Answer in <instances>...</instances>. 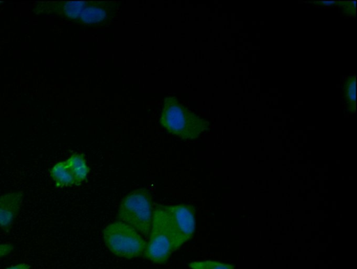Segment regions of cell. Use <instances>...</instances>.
<instances>
[{
    "instance_id": "1",
    "label": "cell",
    "mask_w": 357,
    "mask_h": 269,
    "mask_svg": "<svg viewBox=\"0 0 357 269\" xmlns=\"http://www.w3.org/2000/svg\"><path fill=\"white\" fill-rule=\"evenodd\" d=\"M160 123L169 132L183 139L197 138L209 129L206 120L181 105L174 96L165 99Z\"/></svg>"
},
{
    "instance_id": "2",
    "label": "cell",
    "mask_w": 357,
    "mask_h": 269,
    "mask_svg": "<svg viewBox=\"0 0 357 269\" xmlns=\"http://www.w3.org/2000/svg\"><path fill=\"white\" fill-rule=\"evenodd\" d=\"M153 218L150 193L145 188L135 190L121 201L118 219L145 238H149Z\"/></svg>"
},
{
    "instance_id": "3",
    "label": "cell",
    "mask_w": 357,
    "mask_h": 269,
    "mask_svg": "<svg viewBox=\"0 0 357 269\" xmlns=\"http://www.w3.org/2000/svg\"><path fill=\"white\" fill-rule=\"evenodd\" d=\"M149 239L143 254L152 262L165 263L172 252L176 251L164 205H156L153 210Z\"/></svg>"
},
{
    "instance_id": "4",
    "label": "cell",
    "mask_w": 357,
    "mask_h": 269,
    "mask_svg": "<svg viewBox=\"0 0 357 269\" xmlns=\"http://www.w3.org/2000/svg\"><path fill=\"white\" fill-rule=\"evenodd\" d=\"M103 240L114 254L126 259L142 256L147 244L135 229L120 221L105 228Z\"/></svg>"
},
{
    "instance_id": "5",
    "label": "cell",
    "mask_w": 357,
    "mask_h": 269,
    "mask_svg": "<svg viewBox=\"0 0 357 269\" xmlns=\"http://www.w3.org/2000/svg\"><path fill=\"white\" fill-rule=\"evenodd\" d=\"M173 243L177 250L189 240L195 231V208L190 205L165 206Z\"/></svg>"
},
{
    "instance_id": "6",
    "label": "cell",
    "mask_w": 357,
    "mask_h": 269,
    "mask_svg": "<svg viewBox=\"0 0 357 269\" xmlns=\"http://www.w3.org/2000/svg\"><path fill=\"white\" fill-rule=\"evenodd\" d=\"M119 4V1H88L77 22L86 26L107 25L116 16Z\"/></svg>"
},
{
    "instance_id": "7",
    "label": "cell",
    "mask_w": 357,
    "mask_h": 269,
    "mask_svg": "<svg viewBox=\"0 0 357 269\" xmlns=\"http://www.w3.org/2000/svg\"><path fill=\"white\" fill-rule=\"evenodd\" d=\"M88 1H40L34 4L33 11L39 15H56L76 22Z\"/></svg>"
},
{
    "instance_id": "8",
    "label": "cell",
    "mask_w": 357,
    "mask_h": 269,
    "mask_svg": "<svg viewBox=\"0 0 357 269\" xmlns=\"http://www.w3.org/2000/svg\"><path fill=\"white\" fill-rule=\"evenodd\" d=\"M21 192H10L0 196V227L6 230L12 225L22 202Z\"/></svg>"
},
{
    "instance_id": "9",
    "label": "cell",
    "mask_w": 357,
    "mask_h": 269,
    "mask_svg": "<svg viewBox=\"0 0 357 269\" xmlns=\"http://www.w3.org/2000/svg\"><path fill=\"white\" fill-rule=\"evenodd\" d=\"M50 174L57 187L75 185V178L66 160L55 164L50 169Z\"/></svg>"
},
{
    "instance_id": "10",
    "label": "cell",
    "mask_w": 357,
    "mask_h": 269,
    "mask_svg": "<svg viewBox=\"0 0 357 269\" xmlns=\"http://www.w3.org/2000/svg\"><path fill=\"white\" fill-rule=\"evenodd\" d=\"M66 161L75 178V185H79L86 178L89 171L84 155L74 153Z\"/></svg>"
},
{
    "instance_id": "11",
    "label": "cell",
    "mask_w": 357,
    "mask_h": 269,
    "mask_svg": "<svg viewBox=\"0 0 357 269\" xmlns=\"http://www.w3.org/2000/svg\"><path fill=\"white\" fill-rule=\"evenodd\" d=\"M356 82L354 75L348 76L344 83V96L351 114L356 112Z\"/></svg>"
},
{
    "instance_id": "12",
    "label": "cell",
    "mask_w": 357,
    "mask_h": 269,
    "mask_svg": "<svg viewBox=\"0 0 357 269\" xmlns=\"http://www.w3.org/2000/svg\"><path fill=\"white\" fill-rule=\"evenodd\" d=\"M190 269H234L235 265L217 261H197L188 264Z\"/></svg>"
},
{
    "instance_id": "13",
    "label": "cell",
    "mask_w": 357,
    "mask_h": 269,
    "mask_svg": "<svg viewBox=\"0 0 357 269\" xmlns=\"http://www.w3.org/2000/svg\"><path fill=\"white\" fill-rule=\"evenodd\" d=\"M337 6L344 8V12L350 15H355L356 1H338Z\"/></svg>"
},
{
    "instance_id": "14",
    "label": "cell",
    "mask_w": 357,
    "mask_h": 269,
    "mask_svg": "<svg viewBox=\"0 0 357 269\" xmlns=\"http://www.w3.org/2000/svg\"><path fill=\"white\" fill-rule=\"evenodd\" d=\"M14 249V247L10 243H1L0 244V257L6 256L10 253Z\"/></svg>"
},
{
    "instance_id": "15",
    "label": "cell",
    "mask_w": 357,
    "mask_h": 269,
    "mask_svg": "<svg viewBox=\"0 0 357 269\" xmlns=\"http://www.w3.org/2000/svg\"><path fill=\"white\" fill-rule=\"evenodd\" d=\"M338 1H315L314 3L319 6H337Z\"/></svg>"
},
{
    "instance_id": "16",
    "label": "cell",
    "mask_w": 357,
    "mask_h": 269,
    "mask_svg": "<svg viewBox=\"0 0 357 269\" xmlns=\"http://www.w3.org/2000/svg\"><path fill=\"white\" fill-rule=\"evenodd\" d=\"M6 269H30V266L26 263H19L15 266H10Z\"/></svg>"
},
{
    "instance_id": "17",
    "label": "cell",
    "mask_w": 357,
    "mask_h": 269,
    "mask_svg": "<svg viewBox=\"0 0 357 269\" xmlns=\"http://www.w3.org/2000/svg\"><path fill=\"white\" fill-rule=\"evenodd\" d=\"M1 3V2H0V3Z\"/></svg>"
}]
</instances>
